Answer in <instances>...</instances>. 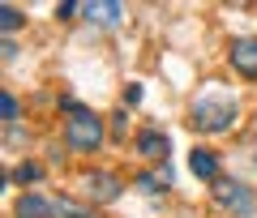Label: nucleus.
<instances>
[{
    "instance_id": "f257e3e1",
    "label": "nucleus",
    "mask_w": 257,
    "mask_h": 218,
    "mask_svg": "<svg viewBox=\"0 0 257 218\" xmlns=\"http://www.w3.org/2000/svg\"><path fill=\"white\" fill-rule=\"evenodd\" d=\"M60 111H64V145L73 150V154H94L103 145V120L94 116L86 103H77L73 94H64L60 99Z\"/></svg>"
},
{
    "instance_id": "f03ea898",
    "label": "nucleus",
    "mask_w": 257,
    "mask_h": 218,
    "mask_svg": "<svg viewBox=\"0 0 257 218\" xmlns=\"http://www.w3.org/2000/svg\"><path fill=\"white\" fill-rule=\"evenodd\" d=\"M240 107L236 99H223V94H210V99H197L189 107V124L197 128V133H227L231 124H236Z\"/></svg>"
},
{
    "instance_id": "7ed1b4c3",
    "label": "nucleus",
    "mask_w": 257,
    "mask_h": 218,
    "mask_svg": "<svg viewBox=\"0 0 257 218\" xmlns=\"http://www.w3.org/2000/svg\"><path fill=\"white\" fill-rule=\"evenodd\" d=\"M210 197H214L219 209H227V214H236V218H253V209H257V192L248 188L244 180H236V175H219V180L210 184Z\"/></svg>"
},
{
    "instance_id": "20e7f679",
    "label": "nucleus",
    "mask_w": 257,
    "mask_h": 218,
    "mask_svg": "<svg viewBox=\"0 0 257 218\" xmlns=\"http://www.w3.org/2000/svg\"><path fill=\"white\" fill-rule=\"evenodd\" d=\"M227 60H231V69H236L240 77H248V82H253V77H257V35H240V39H231Z\"/></svg>"
},
{
    "instance_id": "39448f33",
    "label": "nucleus",
    "mask_w": 257,
    "mask_h": 218,
    "mask_svg": "<svg viewBox=\"0 0 257 218\" xmlns=\"http://www.w3.org/2000/svg\"><path fill=\"white\" fill-rule=\"evenodd\" d=\"M133 150H138L142 158H150V163L163 167L167 154H172V137H167L163 128H142V133L133 137Z\"/></svg>"
},
{
    "instance_id": "423d86ee",
    "label": "nucleus",
    "mask_w": 257,
    "mask_h": 218,
    "mask_svg": "<svg viewBox=\"0 0 257 218\" xmlns=\"http://www.w3.org/2000/svg\"><path fill=\"white\" fill-rule=\"evenodd\" d=\"M86 188H90L94 205H111V201L124 192V180H120L116 171H90L86 175Z\"/></svg>"
},
{
    "instance_id": "0eeeda50",
    "label": "nucleus",
    "mask_w": 257,
    "mask_h": 218,
    "mask_svg": "<svg viewBox=\"0 0 257 218\" xmlns=\"http://www.w3.org/2000/svg\"><path fill=\"white\" fill-rule=\"evenodd\" d=\"M189 171L197 175V180H206V184H214L219 180V154H214V150H206V145H193L189 150Z\"/></svg>"
},
{
    "instance_id": "6e6552de",
    "label": "nucleus",
    "mask_w": 257,
    "mask_h": 218,
    "mask_svg": "<svg viewBox=\"0 0 257 218\" xmlns=\"http://www.w3.org/2000/svg\"><path fill=\"white\" fill-rule=\"evenodd\" d=\"M172 180H176V175H172V167H155V171H138V180H133V188H138V192H146V197H163V192L167 188H172Z\"/></svg>"
},
{
    "instance_id": "1a4fd4ad",
    "label": "nucleus",
    "mask_w": 257,
    "mask_h": 218,
    "mask_svg": "<svg viewBox=\"0 0 257 218\" xmlns=\"http://www.w3.org/2000/svg\"><path fill=\"white\" fill-rule=\"evenodd\" d=\"M82 13H86L90 26H120L124 22V9L116 0H90V5H82Z\"/></svg>"
},
{
    "instance_id": "9d476101",
    "label": "nucleus",
    "mask_w": 257,
    "mask_h": 218,
    "mask_svg": "<svg viewBox=\"0 0 257 218\" xmlns=\"http://www.w3.org/2000/svg\"><path fill=\"white\" fill-rule=\"evenodd\" d=\"M13 214L18 218H56V201L39 197V192H22L18 205H13Z\"/></svg>"
},
{
    "instance_id": "9b49d317",
    "label": "nucleus",
    "mask_w": 257,
    "mask_h": 218,
    "mask_svg": "<svg viewBox=\"0 0 257 218\" xmlns=\"http://www.w3.org/2000/svg\"><path fill=\"white\" fill-rule=\"evenodd\" d=\"M43 175H47L43 167H39V163H30V158H26V163H18V167H13V171H9V180H18L22 188L30 192V188H35V184H39V180H43Z\"/></svg>"
},
{
    "instance_id": "f8f14e48",
    "label": "nucleus",
    "mask_w": 257,
    "mask_h": 218,
    "mask_svg": "<svg viewBox=\"0 0 257 218\" xmlns=\"http://www.w3.org/2000/svg\"><path fill=\"white\" fill-rule=\"evenodd\" d=\"M22 26H26V13H22V9H13V5H0V35H5V39H13Z\"/></svg>"
},
{
    "instance_id": "ddd939ff",
    "label": "nucleus",
    "mask_w": 257,
    "mask_h": 218,
    "mask_svg": "<svg viewBox=\"0 0 257 218\" xmlns=\"http://www.w3.org/2000/svg\"><path fill=\"white\" fill-rule=\"evenodd\" d=\"M56 218H90V209L69 201V197H56Z\"/></svg>"
},
{
    "instance_id": "4468645a",
    "label": "nucleus",
    "mask_w": 257,
    "mask_h": 218,
    "mask_svg": "<svg viewBox=\"0 0 257 218\" xmlns=\"http://www.w3.org/2000/svg\"><path fill=\"white\" fill-rule=\"evenodd\" d=\"M0 116H5V124H18V116H22V103H18V94H0Z\"/></svg>"
},
{
    "instance_id": "2eb2a0df",
    "label": "nucleus",
    "mask_w": 257,
    "mask_h": 218,
    "mask_svg": "<svg viewBox=\"0 0 257 218\" xmlns=\"http://www.w3.org/2000/svg\"><path fill=\"white\" fill-rule=\"evenodd\" d=\"M142 103V86L133 82V86H124V107H138Z\"/></svg>"
},
{
    "instance_id": "dca6fc26",
    "label": "nucleus",
    "mask_w": 257,
    "mask_h": 218,
    "mask_svg": "<svg viewBox=\"0 0 257 218\" xmlns=\"http://www.w3.org/2000/svg\"><path fill=\"white\" fill-rule=\"evenodd\" d=\"M73 13H77V5H73V0H64V5H56V22H69Z\"/></svg>"
},
{
    "instance_id": "f3484780",
    "label": "nucleus",
    "mask_w": 257,
    "mask_h": 218,
    "mask_svg": "<svg viewBox=\"0 0 257 218\" xmlns=\"http://www.w3.org/2000/svg\"><path fill=\"white\" fill-rule=\"evenodd\" d=\"M111 137H124V111H116V116H111Z\"/></svg>"
},
{
    "instance_id": "a211bd4d",
    "label": "nucleus",
    "mask_w": 257,
    "mask_h": 218,
    "mask_svg": "<svg viewBox=\"0 0 257 218\" xmlns=\"http://www.w3.org/2000/svg\"><path fill=\"white\" fill-rule=\"evenodd\" d=\"M253 167H257V150H253Z\"/></svg>"
}]
</instances>
